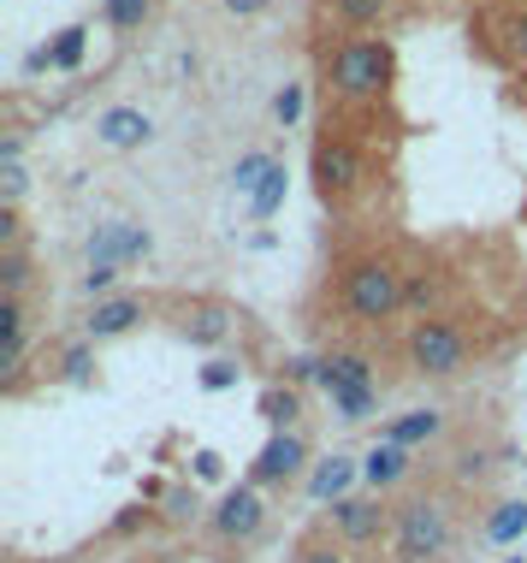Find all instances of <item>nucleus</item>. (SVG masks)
I'll list each match as a JSON object with an SVG mask.
<instances>
[{"label": "nucleus", "mask_w": 527, "mask_h": 563, "mask_svg": "<svg viewBox=\"0 0 527 563\" xmlns=\"http://www.w3.org/2000/svg\"><path fill=\"white\" fill-rule=\"evenodd\" d=\"M450 552V510L439 498H415L397 510V563H433Z\"/></svg>", "instance_id": "1"}, {"label": "nucleus", "mask_w": 527, "mask_h": 563, "mask_svg": "<svg viewBox=\"0 0 527 563\" xmlns=\"http://www.w3.org/2000/svg\"><path fill=\"white\" fill-rule=\"evenodd\" d=\"M385 78H391V48H385V42H344V48L333 54V84L350 101L380 96Z\"/></svg>", "instance_id": "2"}, {"label": "nucleus", "mask_w": 527, "mask_h": 563, "mask_svg": "<svg viewBox=\"0 0 527 563\" xmlns=\"http://www.w3.org/2000/svg\"><path fill=\"white\" fill-rule=\"evenodd\" d=\"M344 302H350L361 321H385V314L403 302V279L385 262H361L350 273V285H344Z\"/></svg>", "instance_id": "3"}, {"label": "nucleus", "mask_w": 527, "mask_h": 563, "mask_svg": "<svg viewBox=\"0 0 527 563\" xmlns=\"http://www.w3.org/2000/svg\"><path fill=\"white\" fill-rule=\"evenodd\" d=\"M410 356H415L421 374H457L462 368V339L445 321H421L415 339H410Z\"/></svg>", "instance_id": "4"}, {"label": "nucleus", "mask_w": 527, "mask_h": 563, "mask_svg": "<svg viewBox=\"0 0 527 563\" xmlns=\"http://www.w3.org/2000/svg\"><path fill=\"white\" fill-rule=\"evenodd\" d=\"M361 178V161L350 143H321L314 148V185H321V196H350Z\"/></svg>", "instance_id": "5"}, {"label": "nucleus", "mask_w": 527, "mask_h": 563, "mask_svg": "<svg viewBox=\"0 0 527 563\" xmlns=\"http://www.w3.org/2000/svg\"><path fill=\"white\" fill-rule=\"evenodd\" d=\"M131 255H148V232L143 225H125V220H113V225H101L96 238H89V262H131Z\"/></svg>", "instance_id": "6"}, {"label": "nucleus", "mask_w": 527, "mask_h": 563, "mask_svg": "<svg viewBox=\"0 0 527 563\" xmlns=\"http://www.w3.org/2000/svg\"><path fill=\"white\" fill-rule=\"evenodd\" d=\"M261 498L249 493V486H237V493H225V505H220V516H214V528L225 540H249L255 528H261Z\"/></svg>", "instance_id": "7"}, {"label": "nucleus", "mask_w": 527, "mask_h": 563, "mask_svg": "<svg viewBox=\"0 0 527 563\" xmlns=\"http://www.w3.org/2000/svg\"><path fill=\"white\" fill-rule=\"evenodd\" d=\"M296 468H303V439L291 433H273L261 445V456H255V481H291Z\"/></svg>", "instance_id": "8"}, {"label": "nucleus", "mask_w": 527, "mask_h": 563, "mask_svg": "<svg viewBox=\"0 0 527 563\" xmlns=\"http://www.w3.org/2000/svg\"><path fill=\"white\" fill-rule=\"evenodd\" d=\"M338 528H344V540H373L385 528V510L380 505H368V498H338Z\"/></svg>", "instance_id": "9"}, {"label": "nucleus", "mask_w": 527, "mask_h": 563, "mask_svg": "<svg viewBox=\"0 0 527 563\" xmlns=\"http://www.w3.org/2000/svg\"><path fill=\"white\" fill-rule=\"evenodd\" d=\"M101 143H108V148H137V143H148V119H143L137 108L101 113Z\"/></svg>", "instance_id": "10"}, {"label": "nucleus", "mask_w": 527, "mask_h": 563, "mask_svg": "<svg viewBox=\"0 0 527 563\" xmlns=\"http://www.w3.org/2000/svg\"><path fill=\"white\" fill-rule=\"evenodd\" d=\"M321 386L338 398V391H373V379L361 356H333V362H321Z\"/></svg>", "instance_id": "11"}, {"label": "nucleus", "mask_w": 527, "mask_h": 563, "mask_svg": "<svg viewBox=\"0 0 527 563\" xmlns=\"http://www.w3.org/2000/svg\"><path fill=\"white\" fill-rule=\"evenodd\" d=\"M439 409H410V416H397V421H391V428H385V439H391V445H403V451H410V445H421V439H433V433H439Z\"/></svg>", "instance_id": "12"}, {"label": "nucleus", "mask_w": 527, "mask_h": 563, "mask_svg": "<svg viewBox=\"0 0 527 563\" xmlns=\"http://www.w3.org/2000/svg\"><path fill=\"white\" fill-rule=\"evenodd\" d=\"M403 468H410V451H403V445H391V439H385V445H373V451H368L361 475H368L373 486H391V481L403 475Z\"/></svg>", "instance_id": "13"}, {"label": "nucleus", "mask_w": 527, "mask_h": 563, "mask_svg": "<svg viewBox=\"0 0 527 563\" xmlns=\"http://www.w3.org/2000/svg\"><path fill=\"white\" fill-rule=\"evenodd\" d=\"M137 314H143V302H137V297H113V302H101V309H96L89 332H96V339H113V332H125L131 321H137Z\"/></svg>", "instance_id": "14"}, {"label": "nucleus", "mask_w": 527, "mask_h": 563, "mask_svg": "<svg viewBox=\"0 0 527 563\" xmlns=\"http://www.w3.org/2000/svg\"><path fill=\"white\" fill-rule=\"evenodd\" d=\"M522 534H527V505H516V498H509V505L492 510V522H486V540H492V545H516Z\"/></svg>", "instance_id": "15"}, {"label": "nucleus", "mask_w": 527, "mask_h": 563, "mask_svg": "<svg viewBox=\"0 0 527 563\" xmlns=\"http://www.w3.org/2000/svg\"><path fill=\"white\" fill-rule=\"evenodd\" d=\"M356 481V463H350V456H333V463H321V468H314V498H344V486H350Z\"/></svg>", "instance_id": "16"}, {"label": "nucleus", "mask_w": 527, "mask_h": 563, "mask_svg": "<svg viewBox=\"0 0 527 563\" xmlns=\"http://www.w3.org/2000/svg\"><path fill=\"white\" fill-rule=\"evenodd\" d=\"M83 36H89L83 24L59 30V36H54V48H48V54H36V66H42V59H48V66H59V71H71V66H78V59H83Z\"/></svg>", "instance_id": "17"}, {"label": "nucleus", "mask_w": 527, "mask_h": 563, "mask_svg": "<svg viewBox=\"0 0 527 563\" xmlns=\"http://www.w3.org/2000/svg\"><path fill=\"white\" fill-rule=\"evenodd\" d=\"M273 173H279V161H273V155H244V161H237V173H232V185L255 202V190H261Z\"/></svg>", "instance_id": "18"}, {"label": "nucleus", "mask_w": 527, "mask_h": 563, "mask_svg": "<svg viewBox=\"0 0 527 563\" xmlns=\"http://www.w3.org/2000/svg\"><path fill=\"white\" fill-rule=\"evenodd\" d=\"M279 202H284V166H279V173H273V178H267V185H261V190H255V202H249V214H255V220H267V214H273V208H279Z\"/></svg>", "instance_id": "19"}, {"label": "nucleus", "mask_w": 527, "mask_h": 563, "mask_svg": "<svg viewBox=\"0 0 527 563\" xmlns=\"http://www.w3.org/2000/svg\"><path fill=\"white\" fill-rule=\"evenodd\" d=\"M190 339H195V344L225 339V314H220V309H195V314H190Z\"/></svg>", "instance_id": "20"}, {"label": "nucleus", "mask_w": 527, "mask_h": 563, "mask_svg": "<svg viewBox=\"0 0 527 563\" xmlns=\"http://www.w3.org/2000/svg\"><path fill=\"white\" fill-rule=\"evenodd\" d=\"M108 19L113 30H137L148 19V0H108Z\"/></svg>", "instance_id": "21"}, {"label": "nucleus", "mask_w": 527, "mask_h": 563, "mask_svg": "<svg viewBox=\"0 0 527 563\" xmlns=\"http://www.w3.org/2000/svg\"><path fill=\"white\" fill-rule=\"evenodd\" d=\"M261 416L284 433V421H296V398H291V391H267V398H261Z\"/></svg>", "instance_id": "22"}, {"label": "nucleus", "mask_w": 527, "mask_h": 563, "mask_svg": "<svg viewBox=\"0 0 527 563\" xmlns=\"http://www.w3.org/2000/svg\"><path fill=\"white\" fill-rule=\"evenodd\" d=\"M333 409H338L344 421H361V416H373V391H338Z\"/></svg>", "instance_id": "23"}, {"label": "nucleus", "mask_w": 527, "mask_h": 563, "mask_svg": "<svg viewBox=\"0 0 527 563\" xmlns=\"http://www.w3.org/2000/svg\"><path fill=\"white\" fill-rule=\"evenodd\" d=\"M385 7H391V0H338V12H344L350 24H373Z\"/></svg>", "instance_id": "24"}, {"label": "nucleus", "mask_w": 527, "mask_h": 563, "mask_svg": "<svg viewBox=\"0 0 527 563\" xmlns=\"http://www.w3.org/2000/svg\"><path fill=\"white\" fill-rule=\"evenodd\" d=\"M202 386H208V391L237 386V368H232V362H208V368H202Z\"/></svg>", "instance_id": "25"}, {"label": "nucleus", "mask_w": 527, "mask_h": 563, "mask_svg": "<svg viewBox=\"0 0 527 563\" xmlns=\"http://www.w3.org/2000/svg\"><path fill=\"white\" fill-rule=\"evenodd\" d=\"M273 113L284 119V125H291V119L303 113V89H296V84H284V89H279V101H273Z\"/></svg>", "instance_id": "26"}, {"label": "nucleus", "mask_w": 527, "mask_h": 563, "mask_svg": "<svg viewBox=\"0 0 527 563\" xmlns=\"http://www.w3.org/2000/svg\"><path fill=\"white\" fill-rule=\"evenodd\" d=\"M30 279V267H24V255H7V262H0V285H7V297L19 291V285Z\"/></svg>", "instance_id": "27"}, {"label": "nucleus", "mask_w": 527, "mask_h": 563, "mask_svg": "<svg viewBox=\"0 0 527 563\" xmlns=\"http://www.w3.org/2000/svg\"><path fill=\"white\" fill-rule=\"evenodd\" d=\"M113 279H119V267H108V262H89V279H83V285H89V291H108Z\"/></svg>", "instance_id": "28"}, {"label": "nucleus", "mask_w": 527, "mask_h": 563, "mask_svg": "<svg viewBox=\"0 0 527 563\" xmlns=\"http://www.w3.org/2000/svg\"><path fill=\"white\" fill-rule=\"evenodd\" d=\"M195 475H202V481H220V456L202 451V456H195Z\"/></svg>", "instance_id": "29"}, {"label": "nucleus", "mask_w": 527, "mask_h": 563, "mask_svg": "<svg viewBox=\"0 0 527 563\" xmlns=\"http://www.w3.org/2000/svg\"><path fill=\"white\" fill-rule=\"evenodd\" d=\"M66 374H71V379L89 374V350H71V356H66Z\"/></svg>", "instance_id": "30"}, {"label": "nucleus", "mask_w": 527, "mask_h": 563, "mask_svg": "<svg viewBox=\"0 0 527 563\" xmlns=\"http://www.w3.org/2000/svg\"><path fill=\"white\" fill-rule=\"evenodd\" d=\"M303 563H344V558L333 552V545H309V552H303Z\"/></svg>", "instance_id": "31"}, {"label": "nucleus", "mask_w": 527, "mask_h": 563, "mask_svg": "<svg viewBox=\"0 0 527 563\" xmlns=\"http://www.w3.org/2000/svg\"><path fill=\"white\" fill-rule=\"evenodd\" d=\"M509 42H516V54L527 59V12H522V19H516V30H509Z\"/></svg>", "instance_id": "32"}, {"label": "nucleus", "mask_w": 527, "mask_h": 563, "mask_svg": "<svg viewBox=\"0 0 527 563\" xmlns=\"http://www.w3.org/2000/svg\"><path fill=\"white\" fill-rule=\"evenodd\" d=\"M261 7H273V0H225V12H261Z\"/></svg>", "instance_id": "33"}, {"label": "nucleus", "mask_w": 527, "mask_h": 563, "mask_svg": "<svg viewBox=\"0 0 527 563\" xmlns=\"http://www.w3.org/2000/svg\"><path fill=\"white\" fill-rule=\"evenodd\" d=\"M504 563H527V558H504Z\"/></svg>", "instance_id": "34"}]
</instances>
